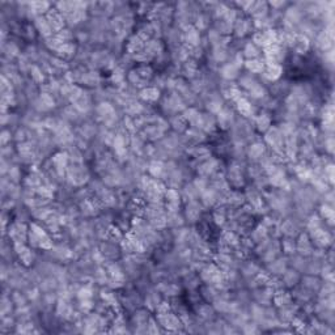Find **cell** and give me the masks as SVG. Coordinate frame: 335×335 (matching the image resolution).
Listing matches in <instances>:
<instances>
[{
    "label": "cell",
    "instance_id": "obj_1",
    "mask_svg": "<svg viewBox=\"0 0 335 335\" xmlns=\"http://www.w3.org/2000/svg\"><path fill=\"white\" fill-rule=\"evenodd\" d=\"M203 215V206L199 201H193V202H187L183 211V216L186 220V224L195 225Z\"/></svg>",
    "mask_w": 335,
    "mask_h": 335
},
{
    "label": "cell",
    "instance_id": "obj_2",
    "mask_svg": "<svg viewBox=\"0 0 335 335\" xmlns=\"http://www.w3.org/2000/svg\"><path fill=\"white\" fill-rule=\"evenodd\" d=\"M267 151H268V148L265 144V141L254 140L251 141L250 145L246 148V157L249 159V161H257L258 163Z\"/></svg>",
    "mask_w": 335,
    "mask_h": 335
},
{
    "label": "cell",
    "instance_id": "obj_3",
    "mask_svg": "<svg viewBox=\"0 0 335 335\" xmlns=\"http://www.w3.org/2000/svg\"><path fill=\"white\" fill-rule=\"evenodd\" d=\"M241 73V68L237 67V66L232 65V63H224L221 65V67H219V76L223 79V80L233 81L238 79Z\"/></svg>",
    "mask_w": 335,
    "mask_h": 335
},
{
    "label": "cell",
    "instance_id": "obj_4",
    "mask_svg": "<svg viewBox=\"0 0 335 335\" xmlns=\"http://www.w3.org/2000/svg\"><path fill=\"white\" fill-rule=\"evenodd\" d=\"M161 97V91L159 88L152 87V85H148V87L143 88L139 91V100L143 101L145 103H152L159 101V99Z\"/></svg>",
    "mask_w": 335,
    "mask_h": 335
},
{
    "label": "cell",
    "instance_id": "obj_5",
    "mask_svg": "<svg viewBox=\"0 0 335 335\" xmlns=\"http://www.w3.org/2000/svg\"><path fill=\"white\" fill-rule=\"evenodd\" d=\"M280 278H282V282L283 284L286 286V288H293V287L297 286V284L300 283L301 275L297 270H295L292 267H288V268L283 272V275Z\"/></svg>",
    "mask_w": 335,
    "mask_h": 335
},
{
    "label": "cell",
    "instance_id": "obj_6",
    "mask_svg": "<svg viewBox=\"0 0 335 335\" xmlns=\"http://www.w3.org/2000/svg\"><path fill=\"white\" fill-rule=\"evenodd\" d=\"M241 53L244 55L245 61H250V59H258L263 54V49H261L259 46H257L254 42L246 41L245 46L241 50Z\"/></svg>",
    "mask_w": 335,
    "mask_h": 335
},
{
    "label": "cell",
    "instance_id": "obj_7",
    "mask_svg": "<svg viewBox=\"0 0 335 335\" xmlns=\"http://www.w3.org/2000/svg\"><path fill=\"white\" fill-rule=\"evenodd\" d=\"M168 122H169V126L171 127V130L177 134H185L186 130L189 129V123H187L186 119L183 118L182 114L173 115V117L168 119Z\"/></svg>",
    "mask_w": 335,
    "mask_h": 335
},
{
    "label": "cell",
    "instance_id": "obj_8",
    "mask_svg": "<svg viewBox=\"0 0 335 335\" xmlns=\"http://www.w3.org/2000/svg\"><path fill=\"white\" fill-rule=\"evenodd\" d=\"M280 248H282V253L286 257L295 254L296 253V237L283 236L282 241H280Z\"/></svg>",
    "mask_w": 335,
    "mask_h": 335
},
{
    "label": "cell",
    "instance_id": "obj_9",
    "mask_svg": "<svg viewBox=\"0 0 335 335\" xmlns=\"http://www.w3.org/2000/svg\"><path fill=\"white\" fill-rule=\"evenodd\" d=\"M12 140H13V131L9 129H4L1 133V147L11 144Z\"/></svg>",
    "mask_w": 335,
    "mask_h": 335
}]
</instances>
